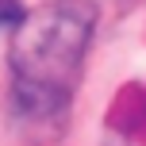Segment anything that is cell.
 <instances>
[{
    "label": "cell",
    "instance_id": "6da1fadb",
    "mask_svg": "<svg viewBox=\"0 0 146 146\" xmlns=\"http://www.w3.org/2000/svg\"><path fill=\"white\" fill-rule=\"evenodd\" d=\"M96 12L81 0H58L38 12L23 15L15 27V77H19L23 100L54 108L66 100L73 81L81 73V54L92 35Z\"/></svg>",
    "mask_w": 146,
    "mask_h": 146
},
{
    "label": "cell",
    "instance_id": "7a4b0ae2",
    "mask_svg": "<svg viewBox=\"0 0 146 146\" xmlns=\"http://www.w3.org/2000/svg\"><path fill=\"white\" fill-rule=\"evenodd\" d=\"M19 23H23L19 0H0V27H19Z\"/></svg>",
    "mask_w": 146,
    "mask_h": 146
}]
</instances>
